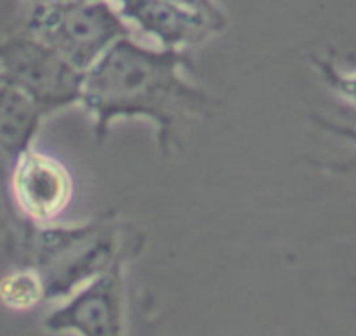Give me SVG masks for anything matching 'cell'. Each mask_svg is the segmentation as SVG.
I'll return each instance as SVG.
<instances>
[{"label": "cell", "mask_w": 356, "mask_h": 336, "mask_svg": "<svg viewBox=\"0 0 356 336\" xmlns=\"http://www.w3.org/2000/svg\"><path fill=\"white\" fill-rule=\"evenodd\" d=\"M74 197L68 167L56 157L26 150L13 166L8 181V208H15L23 223L51 225Z\"/></svg>", "instance_id": "8992f818"}, {"label": "cell", "mask_w": 356, "mask_h": 336, "mask_svg": "<svg viewBox=\"0 0 356 336\" xmlns=\"http://www.w3.org/2000/svg\"><path fill=\"white\" fill-rule=\"evenodd\" d=\"M23 244L29 263L46 284V300L70 296L111 269L126 253H138L142 239H128L124 223L114 215L75 225L23 223Z\"/></svg>", "instance_id": "7a4b0ae2"}, {"label": "cell", "mask_w": 356, "mask_h": 336, "mask_svg": "<svg viewBox=\"0 0 356 336\" xmlns=\"http://www.w3.org/2000/svg\"><path fill=\"white\" fill-rule=\"evenodd\" d=\"M191 53L168 51L129 35L118 40L84 74L79 105L93 122L98 143L118 121L147 119L156 128L164 157L177 150L180 128L191 119H208L217 99L189 81Z\"/></svg>", "instance_id": "6da1fadb"}, {"label": "cell", "mask_w": 356, "mask_h": 336, "mask_svg": "<svg viewBox=\"0 0 356 336\" xmlns=\"http://www.w3.org/2000/svg\"><path fill=\"white\" fill-rule=\"evenodd\" d=\"M133 35H142L154 47L191 53L224 32L197 12L168 0H111Z\"/></svg>", "instance_id": "52a82bcc"}, {"label": "cell", "mask_w": 356, "mask_h": 336, "mask_svg": "<svg viewBox=\"0 0 356 336\" xmlns=\"http://www.w3.org/2000/svg\"><path fill=\"white\" fill-rule=\"evenodd\" d=\"M25 32L82 74L118 40L133 35L111 0H44L32 6Z\"/></svg>", "instance_id": "3957f363"}, {"label": "cell", "mask_w": 356, "mask_h": 336, "mask_svg": "<svg viewBox=\"0 0 356 336\" xmlns=\"http://www.w3.org/2000/svg\"><path fill=\"white\" fill-rule=\"evenodd\" d=\"M168 2H173V4L182 6V8L189 9V11L204 16L211 23H215L218 28H227V16L222 11L220 6L217 4V0H168Z\"/></svg>", "instance_id": "8fae6325"}, {"label": "cell", "mask_w": 356, "mask_h": 336, "mask_svg": "<svg viewBox=\"0 0 356 336\" xmlns=\"http://www.w3.org/2000/svg\"><path fill=\"white\" fill-rule=\"evenodd\" d=\"M46 300V284L39 270L18 267L0 277V303L16 312H25Z\"/></svg>", "instance_id": "30bf717a"}, {"label": "cell", "mask_w": 356, "mask_h": 336, "mask_svg": "<svg viewBox=\"0 0 356 336\" xmlns=\"http://www.w3.org/2000/svg\"><path fill=\"white\" fill-rule=\"evenodd\" d=\"M26 2H29L30 6H37V4H40V2H44V0H26Z\"/></svg>", "instance_id": "7c38bea8"}, {"label": "cell", "mask_w": 356, "mask_h": 336, "mask_svg": "<svg viewBox=\"0 0 356 336\" xmlns=\"http://www.w3.org/2000/svg\"><path fill=\"white\" fill-rule=\"evenodd\" d=\"M84 74L23 30L0 40V85L16 89L44 119L79 105Z\"/></svg>", "instance_id": "277c9868"}, {"label": "cell", "mask_w": 356, "mask_h": 336, "mask_svg": "<svg viewBox=\"0 0 356 336\" xmlns=\"http://www.w3.org/2000/svg\"><path fill=\"white\" fill-rule=\"evenodd\" d=\"M136 251L122 255L114 265L68 296L46 317L49 331L79 336H121L124 319L126 267Z\"/></svg>", "instance_id": "5b68a950"}, {"label": "cell", "mask_w": 356, "mask_h": 336, "mask_svg": "<svg viewBox=\"0 0 356 336\" xmlns=\"http://www.w3.org/2000/svg\"><path fill=\"white\" fill-rule=\"evenodd\" d=\"M44 115L16 89L0 85V194L8 197V181L19 156L32 149Z\"/></svg>", "instance_id": "ba28073f"}, {"label": "cell", "mask_w": 356, "mask_h": 336, "mask_svg": "<svg viewBox=\"0 0 356 336\" xmlns=\"http://www.w3.org/2000/svg\"><path fill=\"white\" fill-rule=\"evenodd\" d=\"M314 67L320 72L323 81L327 82L328 87L334 89L337 94L348 99L353 106H356V58H346V60H337L335 56H320L313 60ZM313 122L320 126L323 131L334 133L339 138H344L356 145V129L346 128V126L337 124L334 121L321 117V115H313ZM356 150V149H355ZM321 167L334 174H353L356 173V152L346 160L339 162H325Z\"/></svg>", "instance_id": "9c48e42d"}]
</instances>
